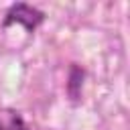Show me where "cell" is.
Listing matches in <instances>:
<instances>
[{
  "instance_id": "2",
  "label": "cell",
  "mask_w": 130,
  "mask_h": 130,
  "mask_svg": "<svg viewBox=\"0 0 130 130\" xmlns=\"http://www.w3.org/2000/svg\"><path fill=\"white\" fill-rule=\"evenodd\" d=\"M83 77H85L83 67H79L77 63H73L69 67V77H67V83H65V91H67V95H69V100L73 104H79V100H81Z\"/></svg>"
},
{
  "instance_id": "1",
  "label": "cell",
  "mask_w": 130,
  "mask_h": 130,
  "mask_svg": "<svg viewBox=\"0 0 130 130\" xmlns=\"http://www.w3.org/2000/svg\"><path fill=\"white\" fill-rule=\"evenodd\" d=\"M45 18H47V14L43 10H39L37 6H30L26 2H16L6 10L4 20H2V28H8L12 24H20V26H24V30L28 35H32L45 22Z\"/></svg>"
},
{
  "instance_id": "3",
  "label": "cell",
  "mask_w": 130,
  "mask_h": 130,
  "mask_svg": "<svg viewBox=\"0 0 130 130\" xmlns=\"http://www.w3.org/2000/svg\"><path fill=\"white\" fill-rule=\"evenodd\" d=\"M0 130H30L22 114L14 108L0 110Z\"/></svg>"
}]
</instances>
